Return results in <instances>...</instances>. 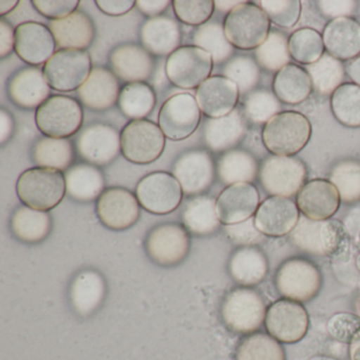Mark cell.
Instances as JSON below:
<instances>
[{
    "label": "cell",
    "mask_w": 360,
    "mask_h": 360,
    "mask_svg": "<svg viewBox=\"0 0 360 360\" xmlns=\"http://www.w3.org/2000/svg\"><path fill=\"white\" fill-rule=\"evenodd\" d=\"M20 201L33 210L49 212L66 195L65 174L50 168H30L20 174L16 184Z\"/></svg>",
    "instance_id": "cell-1"
},
{
    "label": "cell",
    "mask_w": 360,
    "mask_h": 360,
    "mask_svg": "<svg viewBox=\"0 0 360 360\" xmlns=\"http://www.w3.org/2000/svg\"><path fill=\"white\" fill-rule=\"evenodd\" d=\"M311 134V123L302 113L284 111L265 124L262 138L274 155L292 157L307 146Z\"/></svg>",
    "instance_id": "cell-2"
},
{
    "label": "cell",
    "mask_w": 360,
    "mask_h": 360,
    "mask_svg": "<svg viewBox=\"0 0 360 360\" xmlns=\"http://www.w3.org/2000/svg\"><path fill=\"white\" fill-rule=\"evenodd\" d=\"M262 296L250 288H237L225 296L221 304L223 323L236 334L250 335L262 326L266 317Z\"/></svg>",
    "instance_id": "cell-3"
},
{
    "label": "cell",
    "mask_w": 360,
    "mask_h": 360,
    "mask_svg": "<svg viewBox=\"0 0 360 360\" xmlns=\"http://www.w3.org/2000/svg\"><path fill=\"white\" fill-rule=\"evenodd\" d=\"M223 27L233 48L252 50L260 47L269 37L271 20L259 6L245 1L227 14Z\"/></svg>",
    "instance_id": "cell-4"
},
{
    "label": "cell",
    "mask_w": 360,
    "mask_h": 360,
    "mask_svg": "<svg viewBox=\"0 0 360 360\" xmlns=\"http://www.w3.org/2000/svg\"><path fill=\"white\" fill-rule=\"evenodd\" d=\"M35 122L39 131L48 138L68 139L81 129L84 111L70 96H52L37 109Z\"/></svg>",
    "instance_id": "cell-5"
},
{
    "label": "cell",
    "mask_w": 360,
    "mask_h": 360,
    "mask_svg": "<svg viewBox=\"0 0 360 360\" xmlns=\"http://www.w3.org/2000/svg\"><path fill=\"white\" fill-rule=\"evenodd\" d=\"M166 146V136L159 125L148 120L131 121L121 132L122 153L138 165L157 161Z\"/></svg>",
    "instance_id": "cell-6"
},
{
    "label": "cell",
    "mask_w": 360,
    "mask_h": 360,
    "mask_svg": "<svg viewBox=\"0 0 360 360\" xmlns=\"http://www.w3.org/2000/svg\"><path fill=\"white\" fill-rule=\"evenodd\" d=\"M91 58L86 50H58L44 66L50 87L56 91L79 90L90 77Z\"/></svg>",
    "instance_id": "cell-7"
},
{
    "label": "cell",
    "mask_w": 360,
    "mask_h": 360,
    "mask_svg": "<svg viewBox=\"0 0 360 360\" xmlns=\"http://www.w3.org/2000/svg\"><path fill=\"white\" fill-rule=\"evenodd\" d=\"M276 288L284 299L307 302L317 296L321 288L319 269L305 259H290L284 262L275 277Z\"/></svg>",
    "instance_id": "cell-8"
},
{
    "label": "cell",
    "mask_w": 360,
    "mask_h": 360,
    "mask_svg": "<svg viewBox=\"0 0 360 360\" xmlns=\"http://www.w3.org/2000/svg\"><path fill=\"white\" fill-rule=\"evenodd\" d=\"M214 65L212 56L205 50L195 46H184L168 56L166 73L176 87L195 89L210 79Z\"/></svg>",
    "instance_id": "cell-9"
},
{
    "label": "cell",
    "mask_w": 360,
    "mask_h": 360,
    "mask_svg": "<svg viewBox=\"0 0 360 360\" xmlns=\"http://www.w3.org/2000/svg\"><path fill=\"white\" fill-rule=\"evenodd\" d=\"M201 122V109L193 94L170 96L160 109L159 126L170 141H183L195 134Z\"/></svg>",
    "instance_id": "cell-10"
},
{
    "label": "cell",
    "mask_w": 360,
    "mask_h": 360,
    "mask_svg": "<svg viewBox=\"0 0 360 360\" xmlns=\"http://www.w3.org/2000/svg\"><path fill=\"white\" fill-rule=\"evenodd\" d=\"M183 189L174 174L165 172L147 174L139 182L136 195L139 203L153 214H168L180 206Z\"/></svg>",
    "instance_id": "cell-11"
},
{
    "label": "cell",
    "mask_w": 360,
    "mask_h": 360,
    "mask_svg": "<svg viewBox=\"0 0 360 360\" xmlns=\"http://www.w3.org/2000/svg\"><path fill=\"white\" fill-rule=\"evenodd\" d=\"M305 178L307 167L297 158L273 155L261 166L260 182L271 195L290 198L298 195Z\"/></svg>",
    "instance_id": "cell-12"
},
{
    "label": "cell",
    "mask_w": 360,
    "mask_h": 360,
    "mask_svg": "<svg viewBox=\"0 0 360 360\" xmlns=\"http://www.w3.org/2000/svg\"><path fill=\"white\" fill-rule=\"evenodd\" d=\"M191 248L188 233L182 225L163 223L151 229L145 241L149 258L161 266H174L186 259Z\"/></svg>",
    "instance_id": "cell-13"
},
{
    "label": "cell",
    "mask_w": 360,
    "mask_h": 360,
    "mask_svg": "<svg viewBox=\"0 0 360 360\" xmlns=\"http://www.w3.org/2000/svg\"><path fill=\"white\" fill-rule=\"evenodd\" d=\"M267 334L280 343H297L309 330V318L302 303L290 299L276 301L267 309L265 317Z\"/></svg>",
    "instance_id": "cell-14"
},
{
    "label": "cell",
    "mask_w": 360,
    "mask_h": 360,
    "mask_svg": "<svg viewBox=\"0 0 360 360\" xmlns=\"http://www.w3.org/2000/svg\"><path fill=\"white\" fill-rule=\"evenodd\" d=\"M96 214L101 222L112 231H125L138 222L140 203L138 198L123 187L106 189L98 198Z\"/></svg>",
    "instance_id": "cell-15"
},
{
    "label": "cell",
    "mask_w": 360,
    "mask_h": 360,
    "mask_svg": "<svg viewBox=\"0 0 360 360\" xmlns=\"http://www.w3.org/2000/svg\"><path fill=\"white\" fill-rule=\"evenodd\" d=\"M77 150L79 157L91 165H107L115 161L122 151L121 134L107 124H92L77 138Z\"/></svg>",
    "instance_id": "cell-16"
},
{
    "label": "cell",
    "mask_w": 360,
    "mask_h": 360,
    "mask_svg": "<svg viewBox=\"0 0 360 360\" xmlns=\"http://www.w3.org/2000/svg\"><path fill=\"white\" fill-rule=\"evenodd\" d=\"M257 229L269 237L290 235L298 223L299 208L290 198L271 195L259 206L254 216Z\"/></svg>",
    "instance_id": "cell-17"
},
{
    "label": "cell",
    "mask_w": 360,
    "mask_h": 360,
    "mask_svg": "<svg viewBox=\"0 0 360 360\" xmlns=\"http://www.w3.org/2000/svg\"><path fill=\"white\" fill-rule=\"evenodd\" d=\"M56 39L45 25L27 22L15 29V51L27 64H46L56 54Z\"/></svg>",
    "instance_id": "cell-18"
},
{
    "label": "cell",
    "mask_w": 360,
    "mask_h": 360,
    "mask_svg": "<svg viewBox=\"0 0 360 360\" xmlns=\"http://www.w3.org/2000/svg\"><path fill=\"white\" fill-rule=\"evenodd\" d=\"M260 206V195L252 183L227 186L217 199V212L224 225L238 224L252 218Z\"/></svg>",
    "instance_id": "cell-19"
},
{
    "label": "cell",
    "mask_w": 360,
    "mask_h": 360,
    "mask_svg": "<svg viewBox=\"0 0 360 360\" xmlns=\"http://www.w3.org/2000/svg\"><path fill=\"white\" fill-rule=\"evenodd\" d=\"M174 176L185 195H200L207 191L214 182V161L206 151H188L174 163Z\"/></svg>",
    "instance_id": "cell-20"
},
{
    "label": "cell",
    "mask_w": 360,
    "mask_h": 360,
    "mask_svg": "<svg viewBox=\"0 0 360 360\" xmlns=\"http://www.w3.org/2000/svg\"><path fill=\"white\" fill-rule=\"evenodd\" d=\"M340 195L330 181L316 179L303 185L297 195V206L303 216L315 221L332 219L340 206Z\"/></svg>",
    "instance_id": "cell-21"
},
{
    "label": "cell",
    "mask_w": 360,
    "mask_h": 360,
    "mask_svg": "<svg viewBox=\"0 0 360 360\" xmlns=\"http://www.w3.org/2000/svg\"><path fill=\"white\" fill-rule=\"evenodd\" d=\"M238 86L225 77H210L195 92V100L201 112L210 119L225 117L235 110L239 100Z\"/></svg>",
    "instance_id": "cell-22"
},
{
    "label": "cell",
    "mask_w": 360,
    "mask_h": 360,
    "mask_svg": "<svg viewBox=\"0 0 360 360\" xmlns=\"http://www.w3.org/2000/svg\"><path fill=\"white\" fill-rule=\"evenodd\" d=\"M8 94L12 102L20 108H39L49 98L51 87L41 69L29 67L18 71L10 79Z\"/></svg>",
    "instance_id": "cell-23"
},
{
    "label": "cell",
    "mask_w": 360,
    "mask_h": 360,
    "mask_svg": "<svg viewBox=\"0 0 360 360\" xmlns=\"http://www.w3.org/2000/svg\"><path fill=\"white\" fill-rule=\"evenodd\" d=\"M106 292V281L98 271L94 269L79 271L69 288L71 307L77 315L87 317L101 307Z\"/></svg>",
    "instance_id": "cell-24"
},
{
    "label": "cell",
    "mask_w": 360,
    "mask_h": 360,
    "mask_svg": "<svg viewBox=\"0 0 360 360\" xmlns=\"http://www.w3.org/2000/svg\"><path fill=\"white\" fill-rule=\"evenodd\" d=\"M113 72L120 79L130 83H144L153 75L155 62L144 47L138 45L119 46L110 54Z\"/></svg>",
    "instance_id": "cell-25"
},
{
    "label": "cell",
    "mask_w": 360,
    "mask_h": 360,
    "mask_svg": "<svg viewBox=\"0 0 360 360\" xmlns=\"http://www.w3.org/2000/svg\"><path fill=\"white\" fill-rule=\"evenodd\" d=\"M324 47L333 58L349 60L360 54V22L351 18L332 20L322 34Z\"/></svg>",
    "instance_id": "cell-26"
},
{
    "label": "cell",
    "mask_w": 360,
    "mask_h": 360,
    "mask_svg": "<svg viewBox=\"0 0 360 360\" xmlns=\"http://www.w3.org/2000/svg\"><path fill=\"white\" fill-rule=\"evenodd\" d=\"M120 84L117 75L108 69L94 68L83 86L77 90L79 100L90 110L104 111L119 101Z\"/></svg>",
    "instance_id": "cell-27"
},
{
    "label": "cell",
    "mask_w": 360,
    "mask_h": 360,
    "mask_svg": "<svg viewBox=\"0 0 360 360\" xmlns=\"http://www.w3.org/2000/svg\"><path fill=\"white\" fill-rule=\"evenodd\" d=\"M49 29L62 50H86L94 43L96 27L94 20L82 11L64 20H52Z\"/></svg>",
    "instance_id": "cell-28"
},
{
    "label": "cell",
    "mask_w": 360,
    "mask_h": 360,
    "mask_svg": "<svg viewBox=\"0 0 360 360\" xmlns=\"http://www.w3.org/2000/svg\"><path fill=\"white\" fill-rule=\"evenodd\" d=\"M181 39L178 22L167 16L150 18L141 29L143 47L153 56H172L180 48Z\"/></svg>",
    "instance_id": "cell-29"
},
{
    "label": "cell",
    "mask_w": 360,
    "mask_h": 360,
    "mask_svg": "<svg viewBox=\"0 0 360 360\" xmlns=\"http://www.w3.org/2000/svg\"><path fill=\"white\" fill-rule=\"evenodd\" d=\"M229 271L233 281L243 288H250L265 279L269 271V262L259 248L244 246L231 255Z\"/></svg>",
    "instance_id": "cell-30"
},
{
    "label": "cell",
    "mask_w": 360,
    "mask_h": 360,
    "mask_svg": "<svg viewBox=\"0 0 360 360\" xmlns=\"http://www.w3.org/2000/svg\"><path fill=\"white\" fill-rule=\"evenodd\" d=\"M66 191L71 199L79 202H91L104 193L103 172L91 164H77L65 174Z\"/></svg>",
    "instance_id": "cell-31"
},
{
    "label": "cell",
    "mask_w": 360,
    "mask_h": 360,
    "mask_svg": "<svg viewBox=\"0 0 360 360\" xmlns=\"http://www.w3.org/2000/svg\"><path fill=\"white\" fill-rule=\"evenodd\" d=\"M245 132L243 119L239 111L233 110L225 117L210 119L204 127V140L214 153L226 151L235 146Z\"/></svg>",
    "instance_id": "cell-32"
},
{
    "label": "cell",
    "mask_w": 360,
    "mask_h": 360,
    "mask_svg": "<svg viewBox=\"0 0 360 360\" xmlns=\"http://www.w3.org/2000/svg\"><path fill=\"white\" fill-rule=\"evenodd\" d=\"M273 89L278 100L286 104L296 105L309 98L313 84L305 69L290 64L276 75Z\"/></svg>",
    "instance_id": "cell-33"
},
{
    "label": "cell",
    "mask_w": 360,
    "mask_h": 360,
    "mask_svg": "<svg viewBox=\"0 0 360 360\" xmlns=\"http://www.w3.org/2000/svg\"><path fill=\"white\" fill-rule=\"evenodd\" d=\"M12 233L20 241L34 244L44 241L52 229V219L47 212L20 206L12 214Z\"/></svg>",
    "instance_id": "cell-34"
},
{
    "label": "cell",
    "mask_w": 360,
    "mask_h": 360,
    "mask_svg": "<svg viewBox=\"0 0 360 360\" xmlns=\"http://www.w3.org/2000/svg\"><path fill=\"white\" fill-rule=\"evenodd\" d=\"M185 229L195 236H208L220 227L217 200L208 195H198L187 203L182 212Z\"/></svg>",
    "instance_id": "cell-35"
},
{
    "label": "cell",
    "mask_w": 360,
    "mask_h": 360,
    "mask_svg": "<svg viewBox=\"0 0 360 360\" xmlns=\"http://www.w3.org/2000/svg\"><path fill=\"white\" fill-rule=\"evenodd\" d=\"M217 172L223 184L227 186L238 183H252L258 174V164L246 151L233 149L221 158Z\"/></svg>",
    "instance_id": "cell-36"
},
{
    "label": "cell",
    "mask_w": 360,
    "mask_h": 360,
    "mask_svg": "<svg viewBox=\"0 0 360 360\" xmlns=\"http://www.w3.org/2000/svg\"><path fill=\"white\" fill-rule=\"evenodd\" d=\"M32 158L39 167L64 172L72 163L75 151L70 141L67 139L46 136L37 141L33 147Z\"/></svg>",
    "instance_id": "cell-37"
},
{
    "label": "cell",
    "mask_w": 360,
    "mask_h": 360,
    "mask_svg": "<svg viewBox=\"0 0 360 360\" xmlns=\"http://www.w3.org/2000/svg\"><path fill=\"white\" fill-rule=\"evenodd\" d=\"M157 98L146 83H130L124 86L119 96V107L123 115L132 121L144 120L153 112Z\"/></svg>",
    "instance_id": "cell-38"
},
{
    "label": "cell",
    "mask_w": 360,
    "mask_h": 360,
    "mask_svg": "<svg viewBox=\"0 0 360 360\" xmlns=\"http://www.w3.org/2000/svg\"><path fill=\"white\" fill-rule=\"evenodd\" d=\"M235 360H285V352L271 335L256 332L240 341Z\"/></svg>",
    "instance_id": "cell-39"
},
{
    "label": "cell",
    "mask_w": 360,
    "mask_h": 360,
    "mask_svg": "<svg viewBox=\"0 0 360 360\" xmlns=\"http://www.w3.org/2000/svg\"><path fill=\"white\" fill-rule=\"evenodd\" d=\"M313 89L321 94H333L345 79V68L341 60L323 54L317 62L307 67Z\"/></svg>",
    "instance_id": "cell-40"
},
{
    "label": "cell",
    "mask_w": 360,
    "mask_h": 360,
    "mask_svg": "<svg viewBox=\"0 0 360 360\" xmlns=\"http://www.w3.org/2000/svg\"><path fill=\"white\" fill-rule=\"evenodd\" d=\"M193 46L208 52L216 65L229 60L233 52V47L225 35L224 27L218 22L200 26L193 33Z\"/></svg>",
    "instance_id": "cell-41"
},
{
    "label": "cell",
    "mask_w": 360,
    "mask_h": 360,
    "mask_svg": "<svg viewBox=\"0 0 360 360\" xmlns=\"http://www.w3.org/2000/svg\"><path fill=\"white\" fill-rule=\"evenodd\" d=\"M333 113L347 127H360V86L342 84L330 98Z\"/></svg>",
    "instance_id": "cell-42"
},
{
    "label": "cell",
    "mask_w": 360,
    "mask_h": 360,
    "mask_svg": "<svg viewBox=\"0 0 360 360\" xmlns=\"http://www.w3.org/2000/svg\"><path fill=\"white\" fill-rule=\"evenodd\" d=\"M324 49L322 35L314 29H299L288 39L290 58L307 66L319 60L324 54Z\"/></svg>",
    "instance_id": "cell-43"
},
{
    "label": "cell",
    "mask_w": 360,
    "mask_h": 360,
    "mask_svg": "<svg viewBox=\"0 0 360 360\" xmlns=\"http://www.w3.org/2000/svg\"><path fill=\"white\" fill-rule=\"evenodd\" d=\"M256 58L258 64L269 71H278L290 65V54L288 39L282 33L269 32L264 43L257 48Z\"/></svg>",
    "instance_id": "cell-44"
},
{
    "label": "cell",
    "mask_w": 360,
    "mask_h": 360,
    "mask_svg": "<svg viewBox=\"0 0 360 360\" xmlns=\"http://www.w3.org/2000/svg\"><path fill=\"white\" fill-rule=\"evenodd\" d=\"M330 183L336 187L341 201L354 203L360 200V163L343 161L330 174Z\"/></svg>",
    "instance_id": "cell-45"
},
{
    "label": "cell",
    "mask_w": 360,
    "mask_h": 360,
    "mask_svg": "<svg viewBox=\"0 0 360 360\" xmlns=\"http://www.w3.org/2000/svg\"><path fill=\"white\" fill-rule=\"evenodd\" d=\"M321 243L324 256L339 260L349 255L351 233L341 221L328 219L322 226Z\"/></svg>",
    "instance_id": "cell-46"
},
{
    "label": "cell",
    "mask_w": 360,
    "mask_h": 360,
    "mask_svg": "<svg viewBox=\"0 0 360 360\" xmlns=\"http://www.w3.org/2000/svg\"><path fill=\"white\" fill-rule=\"evenodd\" d=\"M324 221H315L301 214L295 229L290 231V239L292 243L300 250L324 257L321 243V231Z\"/></svg>",
    "instance_id": "cell-47"
},
{
    "label": "cell",
    "mask_w": 360,
    "mask_h": 360,
    "mask_svg": "<svg viewBox=\"0 0 360 360\" xmlns=\"http://www.w3.org/2000/svg\"><path fill=\"white\" fill-rule=\"evenodd\" d=\"M279 101L266 90L250 92L244 102V115L254 124H266L280 113Z\"/></svg>",
    "instance_id": "cell-48"
},
{
    "label": "cell",
    "mask_w": 360,
    "mask_h": 360,
    "mask_svg": "<svg viewBox=\"0 0 360 360\" xmlns=\"http://www.w3.org/2000/svg\"><path fill=\"white\" fill-rule=\"evenodd\" d=\"M223 77L231 79L239 88L240 94H248L258 84V65L248 56H236L231 58L223 69Z\"/></svg>",
    "instance_id": "cell-49"
},
{
    "label": "cell",
    "mask_w": 360,
    "mask_h": 360,
    "mask_svg": "<svg viewBox=\"0 0 360 360\" xmlns=\"http://www.w3.org/2000/svg\"><path fill=\"white\" fill-rule=\"evenodd\" d=\"M257 4L281 28H292L300 20L302 7L299 0H262Z\"/></svg>",
    "instance_id": "cell-50"
},
{
    "label": "cell",
    "mask_w": 360,
    "mask_h": 360,
    "mask_svg": "<svg viewBox=\"0 0 360 360\" xmlns=\"http://www.w3.org/2000/svg\"><path fill=\"white\" fill-rule=\"evenodd\" d=\"M172 8L181 22L199 27L212 18L216 9L212 0H174Z\"/></svg>",
    "instance_id": "cell-51"
},
{
    "label": "cell",
    "mask_w": 360,
    "mask_h": 360,
    "mask_svg": "<svg viewBox=\"0 0 360 360\" xmlns=\"http://www.w3.org/2000/svg\"><path fill=\"white\" fill-rule=\"evenodd\" d=\"M328 330L333 338L349 345L360 330V317L352 313L335 314L328 320Z\"/></svg>",
    "instance_id": "cell-52"
},
{
    "label": "cell",
    "mask_w": 360,
    "mask_h": 360,
    "mask_svg": "<svg viewBox=\"0 0 360 360\" xmlns=\"http://www.w3.org/2000/svg\"><path fill=\"white\" fill-rule=\"evenodd\" d=\"M224 231L227 238L241 248L257 245L264 238V235L257 229L254 217L238 224L225 225Z\"/></svg>",
    "instance_id": "cell-53"
},
{
    "label": "cell",
    "mask_w": 360,
    "mask_h": 360,
    "mask_svg": "<svg viewBox=\"0 0 360 360\" xmlns=\"http://www.w3.org/2000/svg\"><path fill=\"white\" fill-rule=\"evenodd\" d=\"M79 0H33L35 9L52 20H64L77 11Z\"/></svg>",
    "instance_id": "cell-54"
},
{
    "label": "cell",
    "mask_w": 360,
    "mask_h": 360,
    "mask_svg": "<svg viewBox=\"0 0 360 360\" xmlns=\"http://www.w3.org/2000/svg\"><path fill=\"white\" fill-rule=\"evenodd\" d=\"M320 11L326 18L332 20L349 18L356 8V1L353 0H322L318 1Z\"/></svg>",
    "instance_id": "cell-55"
},
{
    "label": "cell",
    "mask_w": 360,
    "mask_h": 360,
    "mask_svg": "<svg viewBox=\"0 0 360 360\" xmlns=\"http://www.w3.org/2000/svg\"><path fill=\"white\" fill-rule=\"evenodd\" d=\"M98 9L109 16H123L129 13L136 1L134 0H96Z\"/></svg>",
    "instance_id": "cell-56"
},
{
    "label": "cell",
    "mask_w": 360,
    "mask_h": 360,
    "mask_svg": "<svg viewBox=\"0 0 360 360\" xmlns=\"http://www.w3.org/2000/svg\"><path fill=\"white\" fill-rule=\"evenodd\" d=\"M15 49V30L7 20H0V58L9 56Z\"/></svg>",
    "instance_id": "cell-57"
},
{
    "label": "cell",
    "mask_w": 360,
    "mask_h": 360,
    "mask_svg": "<svg viewBox=\"0 0 360 360\" xmlns=\"http://www.w3.org/2000/svg\"><path fill=\"white\" fill-rule=\"evenodd\" d=\"M172 4L169 0H138L136 7L144 15L155 18H159Z\"/></svg>",
    "instance_id": "cell-58"
},
{
    "label": "cell",
    "mask_w": 360,
    "mask_h": 360,
    "mask_svg": "<svg viewBox=\"0 0 360 360\" xmlns=\"http://www.w3.org/2000/svg\"><path fill=\"white\" fill-rule=\"evenodd\" d=\"M14 121L12 115L5 109L0 110V143L4 144L13 132Z\"/></svg>",
    "instance_id": "cell-59"
},
{
    "label": "cell",
    "mask_w": 360,
    "mask_h": 360,
    "mask_svg": "<svg viewBox=\"0 0 360 360\" xmlns=\"http://www.w3.org/2000/svg\"><path fill=\"white\" fill-rule=\"evenodd\" d=\"M345 72L356 85L360 86V56L345 66Z\"/></svg>",
    "instance_id": "cell-60"
},
{
    "label": "cell",
    "mask_w": 360,
    "mask_h": 360,
    "mask_svg": "<svg viewBox=\"0 0 360 360\" xmlns=\"http://www.w3.org/2000/svg\"><path fill=\"white\" fill-rule=\"evenodd\" d=\"M245 3V1H239V0H217L214 1V7H216L217 10H219L220 12H223V13H231L233 9L239 7L242 4Z\"/></svg>",
    "instance_id": "cell-61"
},
{
    "label": "cell",
    "mask_w": 360,
    "mask_h": 360,
    "mask_svg": "<svg viewBox=\"0 0 360 360\" xmlns=\"http://www.w3.org/2000/svg\"><path fill=\"white\" fill-rule=\"evenodd\" d=\"M18 0H0V16H5L13 12L20 5Z\"/></svg>",
    "instance_id": "cell-62"
},
{
    "label": "cell",
    "mask_w": 360,
    "mask_h": 360,
    "mask_svg": "<svg viewBox=\"0 0 360 360\" xmlns=\"http://www.w3.org/2000/svg\"><path fill=\"white\" fill-rule=\"evenodd\" d=\"M349 356L352 360H360V330L349 343Z\"/></svg>",
    "instance_id": "cell-63"
},
{
    "label": "cell",
    "mask_w": 360,
    "mask_h": 360,
    "mask_svg": "<svg viewBox=\"0 0 360 360\" xmlns=\"http://www.w3.org/2000/svg\"><path fill=\"white\" fill-rule=\"evenodd\" d=\"M309 360H337L335 359V358L330 357V356H323V355H318V356H314V357H311Z\"/></svg>",
    "instance_id": "cell-64"
}]
</instances>
